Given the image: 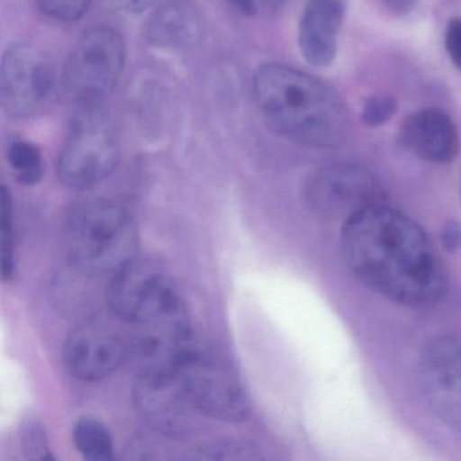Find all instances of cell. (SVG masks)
<instances>
[{"label": "cell", "instance_id": "d6986e66", "mask_svg": "<svg viewBox=\"0 0 461 461\" xmlns=\"http://www.w3.org/2000/svg\"><path fill=\"white\" fill-rule=\"evenodd\" d=\"M15 231L13 199L9 190L0 191V248H2V275L5 280L14 277L17 269L15 261Z\"/></svg>", "mask_w": 461, "mask_h": 461}, {"label": "cell", "instance_id": "8992f818", "mask_svg": "<svg viewBox=\"0 0 461 461\" xmlns=\"http://www.w3.org/2000/svg\"><path fill=\"white\" fill-rule=\"evenodd\" d=\"M177 376L199 414L226 422H240L249 415V399L239 376L215 350L193 344Z\"/></svg>", "mask_w": 461, "mask_h": 461}, {"label": "cell", "instance_id": "d4e9b609", "mask_svg": "<svg viewBox=\"0 0 461 461\" xmlns=\"http://www.w3.org/2000/svg\"><path fill=\"white\" fill-rule=\"evenodd\" d=\"M442 242L447 250L457 249L461 244V226L457 222H449L442 231Z\"/></svg>", "mask_w": 461, "mask_h": 461}, {"label": "cell", "instance_id": "2e32d148", "mask_svg": "<svg viewBox=\"0 0 461 461\" xmlns=\"http://www.w3.org/2000/svg\"><path fill=\"white\" fill-rule=\"evenodd\" d=\"M201 36V13L191 0H167L150 17L148 25L150 42L164 50H187Z\"/></svg>", "mask_w": 461, "mask_h": 461}, {"label": "cell", "instance_id": "7c38bea8", "mask_svg": "<svg viewBox=\"0 0 461 461\" xmlns=\"http://www.w3.org/2000/svg\"><path fill=\"white\" fill-rule=\"evenodd\" d=\"M129 360L128 337L102 321L77 326L67 339L64 361L77 379L98 382Z\"/></svg>", "mask_w": 461, "mask_h": 461}, {"label": "cell", "instance_id": "44dd1931", "mask_svg": "<svg viewBox=\"0 0 461 461\" xmlns=\"http://www.w3.org/2000/svg\"><path fill=\"white\" fill-rule=\"evenodd\" d=\"M21 447L29 460H52L47 433L41 423L31 420L21 431Z\"/></svg>", "mask_w": 461, "mask_h": 461}, {"label": "cell", "instance_id": "ffe728a7", "mask_svg": "<svg viewBox=\"0 0 461 461\" xmlns=\"http://www.w3.org/2000/svg\"><path fill=\"white\" fill-rule=\"evenodd\" d=\"M93 0H37L40 12L60 23H75L85 17Z\"/></svg>", "mask_w": 461, "mask_h": 461}, {"label": "cell", "instance_id": "4316f807", "mask_svg": "<svg viewBox=\"0 0 461 461\" xmlns=\"http://www.w3.org/2000/svg\"><path fill=\"white\" fill-rule=\"evenodd\" d=\"M230 4L242 14L252 15L260 9L261 0H230Z\"/></svg>", "mask_w": 461, "mask_h": 461}, {"label": "cell", "instance_id": "cb8c5ba5", "mask_svg": "<svg viewBox=\"0 0 461 461\" xmlns=\"http://www.w3.org/2000/svg\"><path fill=\"white\" fill-rule=\"evenodd\" d=\"M106 6L113 12L123 14H139L149 9L156 0H104Z\"/></svg>", "mask_w": 461, "mask_h": 461}, {"label": "cell", "instance_id": "484cf974", "mask_svg": "<svg viewBox=\"0 0 461 461\" xmlns=\"http://www.w3.org/2000/svg\"><path fill=\"white\" fill-rule=\"evenodd\" d=\"M417 0H382V4L393 14H409L414 9Z\"/></svg>", "mask_w": 461, "mask_h": 461}, {"label": "cell", "instance_id": "4fadbf2b", "mask_svg": "<svg viewBox=\"0 0 461 461\" xmlns=\"http://www.w3.org/2000/svg\"><path fill=\"white\" fill-rule=\"evenodd\" d=\"M423 374L429 390L445 418L461 430V341L438 339L423 353Z\"/></svg>", "mask_w": 461, "mask_h": 461}, {"label": "cell", "instance_id": "9c48e42d", "mask_svg": "<svg viewBox=\"0 0 461 461\" xmlns=\"http://www.w3.org/2000/svg\"><path fill=\"white\" fill-rule=\"evenodd\" d=\"M107 303L115 317L134 325L180 299L166 269L145 258H134L112 275Z\"/></svg>", "mask_w": 461, "mask_h": 461}, {"label": "cell", "instance_id": "603a6c76", "mask_svg": "<svg viewBox=\"0 0 461 461\" xmlns=\"http://www.w3.org/2000/svg\"><path fill=\"white\" fill-rule=\"evenodd\" d=\"M445 50L453 66L461 71V18H453L447 23L445 32Z\"/></svg>", "mask_w": 461, "mask_h": 461}, {"label": "cell", "instance_id": "7402d4cb", "mask_svg": "<svg viewBox=\"0 0 461 461\" xmlns=\"http://www.w3.org/2000/svg\"><path fill=\"white\" fill-rule=\"evenodd\" d=\"M396 101L393 96L375 95L366 99L361 110V120L366 126L384 125L396 113Z\"/></svg>", "mask_w": 461, "mask_h": 461}, {"label": "cell", "instance_id": "7a4b0ae2", "mask_svg": "<svg viewBox=\"0 0 461 461\" xmlns=\"http://www.w3.org/2000/svg\"><path fill=\"white\" fill-rule=\"evenodd\" d=\"M256 106L269 131L317 149L347 141L350 118L339 94L306 72L283 64H264L253 77Z\"/></svg>", "mask_w": 461, "mask_h": 461}, {"label": "cell", "instance_id": "8fae6325", "mask_svg": "<svg viewBox=\"0 0 461 461\" xmlns=\"http://www.w3.org/2000/svg\"><path fill=\"white\" fill-rule=\"evenodd\" d=\"M133 398L142 420L158 433L185 437L201 415L176 374H137Z\"/></svg>", "mask_w": 461, "mask_h": 461}, {"label": "cell", "instance_id": "ac0fdd59", "mask_svg": "<svg viewBox=\"0 0 461 461\" xmlns=\"http://www.w3.org/2000/svg\"><path fill=\"white\" fill-rule=\"evenodd\" d=\"M7 158L18 182L25 185L41 182L45 172L44 158L40 148L33 142L23 140L13 141Z\"/></svg>", "mask_w": 461, "mask_h": 461}, {"label": "cell", "instance_id": "6da1fadb", "mask_svg": "<svg viewBox=\"0 0 461 461\" xmlns=\"http://www.w3.org/2000/svg\"><path fill=\"white\" fill-rule=\"evenodd\" d=\"M341 249L361 283L402 306H431L447 291V272L428 234L409 215L383 203L345 221Z\"/></svg>", "mask_w": 461, "mask_h": 461}, {"label": "cell", "instance_id": "5bb4252c", "mask_svg": "<svg viewBox=\"0 0 461 461\" xmlns=\"http://www.w3.org/2000/svg\"><path fill=\"white\" fill-rule=\"evenodd\" d=\"M399 136L409 152L429 163H449L460 148L455 123L437 109L420 110L404 118Z\"/></svg>", "mask_w": 461, "mask_h": 461}, {"label": "cell", "instance_id": "e0dca14e", "mask_svg": "<svg viewBox=\"0 0 461 461\" xmlns=\"http://www.w3.org/2000/svg\"><path fill=\"white\" fill-rule=\"evenodd\" d=\"M74 442L85 458L109 461L114 457V441L109 428L95 418H80L74 426Z\"/></svg>", "mask_w": 461, "mask_h": 461}, {"label": "cell", "instance_id": "52a82bcc", "mask_svg": "<svg viewBox=\"0 0 461 461\" xmlns=\"http://www.w3.org/2000/svg\"><path fill=\"white\" fill-rule=\"evenodd\" d=\"M128 344L129 360L133 361L137 374H176L194 344L182 299L134 323Z\"/></svg>", "mask_w": 461, "mask_h": 461}, {"label": "cell", "instance_id": "5b68a950", "mask_svg": "<svg viewBox=\"0 0 461 461\" xmlns=\"http://www.w3.org/2000/svg\"><path fill=\"white\" fill-rule=\"evenodd\" d=\"M117 134L102 106L77 107L59 158V179L69 188H90L114 172Z\"/></svg>", "mask_w": 461, "mask_h": 461}, {"label": "cell", "instance_id": "3957f363", "mask_svg": "<svg viewBox=\"0 0 461 461\" xmlns=\"http://www.w3.org/2000/svg\"><path fill=\"white\" fill-rule=\"evenodd\" d=\"M66 242L69 258L79 271L113 275L136 258L137 231L122 207L95 199L69 214Z\"/></svg>", "mask_w": 461, "mask_h": 461}, {"label": "cell", "instance_id": "9a60e30c", "mask_svg": "<svg viewBox=\"0 0 461 461\" xmlns=\"http://www.w3.org/2000/svg\"><path fill=\"white\" fill-rule=\"evenodd\" d=\"M347 7L348 0L307 2L298 32L299 50L307 63L322 68L333 63Z\"/></svg>", "mask_w": 461, "mask_h": 461}, {"label": "cell", "instance_id": "30bf717a", "mask_svg": "<svg viewBox=\"0 0 461 461\" xmlns=\"http://www.w3.org/2000/svg\"><path fill=\"white\" fill-rule=\"evenodd\" d=\"M307 203L330 218H348L383 203V191L371 172L363 167L339 164L312 175L306 187Z\"/></svg>", "mask_w": 461, "mask_h": 461}, {"label": "cell", "instance_id": "ba28073f", "mask_svg": "<svg viewBox=\"0 0 461 461\" xmlns=\"http://www.w3.org/2000/svg\"><path fill=\"white\" fill-rule=\"evenodd\" d=\"M52 64L29 44L10 45L0 61V104L14 118L41 113L58 86Z\"/></svg>", "mask_w": 461, "mask_h": 461}, {"label": "cell", "instance_id": "277c9868", "mask_svg": "<svg viewBox=\"0 0 461 461\" xmlns=\"http://www.w3.org/2000/svg\"><path fill=\"white\" fill-rule=\"evenodd\" d=\"M125 59V42L117 31L107 26L90 29L64 64L61 93L77 107L102 106L120 80Z\"/></svg>", "mask_w": 461, "mask_h": 461}]
</instances>
